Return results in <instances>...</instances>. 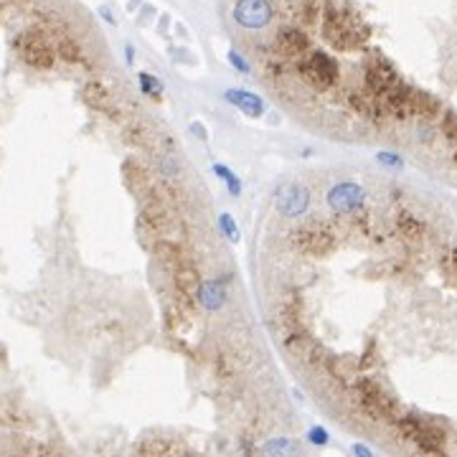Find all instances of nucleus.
Returning <instances> with one entry per match:
<instances>
[{
  "label": "nucleus",
  "mask_w": 457,
  "mask_h": 457,
  "mask_svg": "<svg viewBox=\"0 0 457 457\" xmlns=\"http://www.w3.org/2000/svg\"><path fill=\"white\" fill-rule=\"evenodd\" d=\"M300 74L315 89H331V87L338 84V77H340L336 59L331 54H325V51H313V49L300 61Z\"/></svg>",
  "instance_id": "obj_1"
},
{
  "label": "nucleus",
  "mask_w": 457,
  "mask_h": 457,
  "mask_svg": "<svg viewBox=\"0 0 457 457\" xmlns=\"http://www.w3.org/2000/svg\"><path fill=\"white\" fill-rule=\"evenodd\" d=\"M325 38L336 46V49H348L359 43V31L353 29V18L338 8H328L325 13Z\"/></svg>",
  "instance_id": "obj_2"
},
{
  "label": "nucleus",
  "mask_w": 457,
  "mask_h": 457,
  "mask_svg": "<svg viewBox=\"0 0 457 457\" xmlns=\"http://www.w3.org/2000/svg\"><path fill=\"white\" fill-rule=\"evenodd\" d=\"M234 21L246 31H260L272 21V6L269 0H237Z\"/></svg>",
  "instance_id": "obj_3"
},
{
  "label": "nucleus",
  "mask_w": 457,
  "mask_h": 457,
  "mask_svg": "<svg viewBox=\"0 0 457 457\" xmlns=\"http://www.w3.org/2000/svg\"><path fill=\"white\" fill-rule=\"evenodd\" d=\"M366 201V193L356 183H338L336 188L328 190V204L336 209L338 213H353L359 211Z\"/></svg>",
  "instance_id": "obj_4"
},
{
  "label": "nucleus",
  "mask_w": 457,
  "mask_h": 457,
  "mask_svg": "<svg viewBox=\"0 0 457 457\" xmlns=\"http://www.w3.org/2000/svg\"><path fill=\"white\" fill-rule=\"evenodd\" d=\"M221 97H224L229 105L237 107V110H241L246 117H262L264 110H267V105H264V99H262L260 94H254V91H249V89H241V87L226 89Z\"/></svg>",
  "instance_id": "obj_5"
},
{
  "label": "nucleus",
  "mask_w": 457,
  "mask_h": 457,
  "mask_svg": "<svg viewBox=\"0 0 457 457\" xmlns=\"http://www.w3.org/2000/svg\"><path fill=\"white\" fill-rule=\"evenodd\" d=\"M396 84V71L387 59H373L366 69V87L368 91H384L391 89Z\"/></svg>",
  "instance_id": "obj_6"
},
{
  "label": "nucleus",
  "mask_w": 457,
  "mask_h": 457,
  "mask_svg": "<svg viewBox=\"0 0 457 457\" xmlns=\"http://www.w3.org/2000/svg\"><path fill=\"white\" fill-rule=\"evenodd\" d=\"M277 51L282 57L303 59L310 51V36L300 29H282L277 33Z\"/></svg>",
  "instance_id": "obj_7"
},
{
  "label": "nucleus",
  "mask_w": 457,
  "mask_h": 457,
  "mask_svg": "<svg viewBox=\"0 0 457 457\" xmlns=\"http://www.w3.org/2000/svg\"><path fill=\"white\" fill-rule=\"evenodd\" d=\"M308 201H310V193L300 186H290L285 188V193L277 196V209H280L285 216H297V213H303L308 209Z\"/></svg>",
  "instance_id": "obj_8"
},
{
  "label": "nucleus",
  "mask_w": 457,
  "mask_h": 457,
  "mask_svg": "<svg viewBox=\"0 0 457 457\" xmlns=\"http://www.w3.org/2000/svg\"><path fill=\"white\" fill-rule=\"evenodd\" d=\"M226 277H213V280L204 282L201 287H198V300L204 305L206 310H218L221 305L226 303Z\"/></svg>",
  "instance_id": "obj_9"
},
{
  "label": "nucleus",
  "mask_w": 457,
  "mask_h": 457,
  "mask_svg": "<svg viewBox=\"0 0 457 457\" xmlns=\"http://www.w3.org/2000/svg\"><path fill=\"white\" fill-rule=\"evenodd\" d=\"M297 241H300V246L303 249H308V252H323V249H328L331 246V232H325L323 226H308V229H300L297 232Z\"/></svg>",
  "instance_id": "obj_10"
},
{
  "label": "nucleus",
  "mask_w": 457,
  "mask_h": 457,
  "mask_svg": "<svg viewBox=\"0 0 457 457\" xmlns=\"http://www.w3.org/2000/svg\"><path fill=\"white\" fill-rule=\"evenodd\" d=\"M211 170H213V176H216L221 183H224L226 190H229V193H232L234 198H239V196H241V188H244V186H241L239 176H237V173H234V170L229 168V165H224V163H213Z\"/></svg>",
  "instance_id": "obj_11"
},
{
  "label": "nucleus",
  "mask_w": 457,
  "mask_h": 457,
  "mask_svg": "<svg viewBox=\"0 0 457 457\" xmlns=\"http://www.w3.org/2000/svg\"><path fill=\"white\" fill-rule=\"evenodd\" d=\"M137 84H140L142 94H148V97H153V99H160L163 91H165V84H163L155 74H150V71H140V74H137Z\"/></svg>",
  "instance_id": "obj_12"
},
{
  "label": "nucleus",
  "mask_w": 457,
  "mask_h": 457,
  "mask_svg": "<svg viewBox=\"0 0 457 457\" xmlns=\"http://www.w3.org/2000/svg\"><path fill=\"white\" fill-rule=\"evenodd\" d=\"M218 229H221V234H224L232 244L239 241V226H237L232 213H218Z\"/></svg>",
  "instance_id": "obj_13"
},
{
  "label": "nucleus",
  "mask_w": 457,
  "mask_h": 457,
  "mask_svg": "<svg viewBox=\"0 0 457 457\" xmlns=\"http://www.w3.org/2000/svg\"><path fill=\"white\" fill-rule=\"evenodd\" d=\"M226 61H229V66H234V69H237V74H249V61H246V59L241 57L237 49L226 51Z\"/></svg>",
  "instance_id": "obj_14"
},
{
  "label": "nucleus",
  "mask_w": 457,
  "mask_h": 457,
  "mask_svg": "<svg viewBox=\"0 0 457 457\" xmlns=\"http://www.w3.org/2000/svg\"><path fill=\"white\" fill-rule=\"evenodd\" d=\"M308 442L315 444V447H325L331 440H328V432H325L323 427H310L308 429Z\"/></svg>",
  "instance_id": "obj_15"
},
{
  "label": "nucleus",
  "mask_w": 457,
  "mask_h": 457,
  "mask_svg": "<svg viewBox=\"0 0 457 457\" xmlns=\"http://www.w3.org/2000/svg\"><path fill=\"white\" fill-rule=\"evenodd\" d=\"M379 163L381 165H389V168H404V160H401L399 155L396 153H387V150H384V153H379Z\"/></svg>",
  "instance_id": "obj_16"
},
{
  "label": "nucleus",
  "mask_w": 457,
  "mask_h": 457,
  "mask_svg": "<svg viewBox=\"0 0 457 457\" xmlns=\"http://www.w3.org/2000/svg\"><path fill=\"white\" fill-rule=\"evenodd\" d=\"M188 130L193 133V137H198L201 142H206L209 140V133H206V127H204V122H198V120H193L188 125Z\"/></svg>",
  "instance_id": "obj_17"
},
{
  "label": "nucleus",
  "mask_w": 457,
  "mask_h": 457,
  "mask_svg": "<svg viewBox=\"0 0 457 457\" xmlns=\"http://www.w3.org/2000/svg\"><path fill=\"white\" fill-rule=\"evenodd\" d=\"M153 15H155V6H150V3H142L140 18H137V21H140V26H145V23H148L150 18H153Z\"/></svg>",
  "instance_id": "obj_18"
},
{
  "label": "nucleus",
  "mask_w": 457,
  "mask_h": 457,
  "mask_svg": "<svg viewBox=\"0 0 457 457\" xmlns=\"http://www.w3.org/2000/svg\"><path fill=\"white\" fill-rule=\"evenodd\" d=\"M99 15H102V18H105V21L110 23V26H117V21H114L112 10H110L107 6H99Z\"/></svg>",
  "instance_id": "obj_19"
},
{
  "label": "nucleus",
  "mask_w": 457,
  "mask_h": 457,
  "mask_svg": "<svg viewBox=\"0 0 457 457\" xmlns=\"http://www.w3.org/2000/svg\"><path fill=\"white\" fill-rule=\"evenodd\" d=\"M170 29V15H160L158 18V33H165Z\"/></svg>",
  "instance_id": "obj_20"
},
{
  "label": "nucleus",
  "mask_w": 457,
  "mask_h": 457,
  "mask_svg": "<svg viewBox=\"0 0 457 457\" xmlns=\"http://www.w3.org/2000/svg\"><path fill=\"white\" fill-rule=\"evenodd\" d=\"M125 61L130 63V66H133V61H135V49L130 46V43L125 46Z\"/></svg>",
  "instance_id": "obj_21"
},
{
  "label": "nucleus",
  "mask_w": 457,
  "mask_h": 457,
  "mask_svg": "<svg viewBox=\"0 0 457 457\" xmlns=\"http://www.w3.org/2000/svg\"><path fill=\"white\" fill-rule=\"evenodd\" d=\"M137 8H142V0H127V10H130V13H135Z\"/></svg>",
  "instance_id": "obj_22"
},
{
  "label": "nucleus",
  "mask_w": 457,
  "mask_h": 457,
  "mask_svg": "<svg viewBox=\"0 0 457 457\" xmlns=\"http://www.w3.org/2000/svg\"><path fill=\"white\" fill-rule=\"evenodd\" d=\"M353 452H359V455H373V450H368V447H361V444H356V447H351Z\"/></svg>",
  "instance_id": "obj_23"
},
{
  "label": "nucleus",
  "mask_w": 457,
  "mask_h": 457,
  "mask_svg": "<svg viewBox=\"0 0 457 457\" xmlns=\"http://www.w3.org/2000/svg\"><path fill=\"white\" fill-rule=\"evenodd\" d=\"M176 31H178V36H181V38H186V26H181V23H178Z\"/></svg>",
  "instance_id": "obj_24"
}]
</instances>
